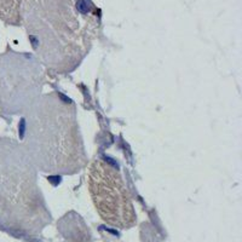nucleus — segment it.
<instances>
[{"mask_svg": "<svg viewBox=\"0 0 242 242\" xmlns=\"http://www.w3.org/2000/svg\"><path fill=\"white\" fill-rule=\"evenodd\" d=\"M36 171L23 145L0 144V208L8 212L15 229L28 234L39 232L50 222Z\"/></svg>", "mask_w": 242, "mask_h": 242, "instance_id": "obj_3", "label": "nucleus"}, {"mask_svg": "<svg viewBox=\"0 0 242 242\" xmlns=\"http://www.w3.org/2000/svg\"><path fill=\"white\" fill-rule=\"evenodd\" d=\"M23 148L34 167L75 174L87 165L74 104L56 92L40 95L26 112Z\"/></svg>", "mask_w": 242, "mask_h": 242, "instance_id": "obj_2", "label": "nucleus"}, {"mask_svg": "<svg viewBox=\"0 0 242 242\" xmlns=\"http://www.w3.org/2000/svg\"><path fill=\"white\" fill-rule=\"evenodd\" d=\"M87 187L99 217L109 225L130 229L137 214L126 183L116 167L102 159H95L87 168Z\"/></svg>", "mask_w": 242, "mask_h": 242, "instance_id": "obj_4", "label": "nucleus"}, {"mask_svg": "<svg viewBox=\"0 0 242 242\" xmlns=\"http://www.w3.org/2000/svg\"><path fill=\"white\" fill-rule=\"evenodd\" d=\"M103 242H107V241H103Z\"/></svg>", "mask_w": 242, "mask_h": 242, "instance_id": "obj_7", "label": "nucleus"}, {"mask_svg": "<svg viewBox=\"0 0 242 242\" xmlns=\"http://www.w3.org/2000/svg\"><path fill=\"white\" fill-rule=\"evenodd\" d=\"M0 18L5 23L18 26L22 22L21 0H0Z\"/></svg>", "mask_w": 242, "mask_h": 242, "instance_id": "obj_6", "label": "nucleus"}, {"mask_svg": "<svg viewBox=\"0 0 242 242\" xmlns=\"http://www.w3.org/2000/svg\"><path fill=\"white\" fill-rule=\"evenodd\" d=\"M2 76V99L9 104L11 113L27 112L40 97L45 70L38 58L28 55H15L5 62Z\"/></svg>", "mask_w": 242, "mask_h": 242, "instance_id": "obj_5", "label": "nucleus"}, {"mask_svg": "<svg viewBox=\"0 0 242 242\" xmlns=\"http://www.w3.org/2000/svg\"><path fill=\"white\" fill-rule=\"evenodd\" d=\"M22 18L39 62L55 73L81 63L101 28L97 10L86 0H23Z\"/></svg>", "mask_w": 242, "mask_h": 242, "instance_id": "obj_1", "label": "nucleus"}]
</instances>
